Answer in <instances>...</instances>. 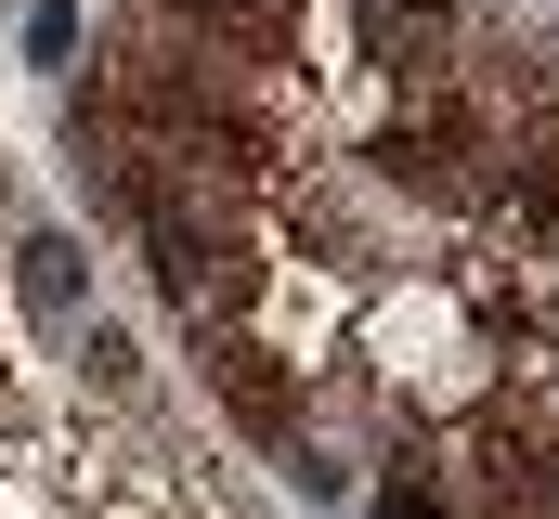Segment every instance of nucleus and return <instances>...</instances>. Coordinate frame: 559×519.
<instances>
[{"label": "nucleus", "mask_w": 559, "mask_h": 519, "mask_svg": "<svg viewBox=\"0 0 559 519\" xmlns=\"http://www.w3.org/2000/svg\"><path fill=\"white\" fill-rule=\"evenodd\" d=\"M79 364H92L105 389H131V377H143V364H131V338H118V325H92V338H79Z\"/></svg>", "instance_id": "obj_5"}, {"label": "nucleus", "mask_w": 559, "mask_h": 519, "mask_svg": "<svg viewBox=\"0 0 559 519\" xmlns=\"http://www.w3.org/2000/svg\"><path fill=\"white\" fill-rule=\"evenodd\" d=\"M209 377H222V402H235L248 429H299V377H286V351H274V338L222 325V338H209Z\"/></svg>", "instance_id": "obj_1"}, {"label": "nucleus", "mask_w": 559, "mask_h": 519, "mask_svg": "<svg viewBox=\"0 0 559 519\" xmlns=\"http://www.w3.org/2000/svg\"><path fill=\"white\" fill-rule=\"evenodd\" d=\"M378 519H455V468H429V455H391V481H378Z\"/></svg>", "instance_id": "obj_2"}, {"label": "nucleus", "mask_w": 559, "mask_h": 519, "mask_svg": "<svg viewBox=\"0 0 559 519\" xmlns=\"http://www.w3.org/2000/svg\"><path fill=\"white\" fill-rule=\"evenodd\" d=\"M182 13H195L209 39H248V52H261V39H286V26H299L312 0H182Z\"/></svg>", "instance_id": "obj_3"}, {"label": "nucleus", "mask_w": 559, "mask_h": 519, "mask_svg": "<svg viewBox=\"0 0 559 519\" xmlns=\"http://www.w3.org/2000/svg\"><path fill=\"white\" fill-rule=\"evenodd\" d=\"M26 299H39V312H79V248H66V234L26 248Z\"/></svg>", "instance_id": "obj_4"}, {"label": "nucleus", "mask_w": 559, "mask_h": 519, "mask_svg": "<svg viewBox=\"0 0 559 519\" xmlns=\"http://www.w3.org/2000/svg\"><path fill=\"white\" fill-rule=\"evenodd\" d=\"M391 26H455V0H378V52H391Z\"/></svg>", "instance_id": "obj_6"}]
</instances>
